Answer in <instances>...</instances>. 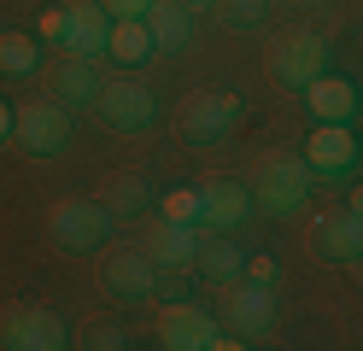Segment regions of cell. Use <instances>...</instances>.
<instances>
[{"mask_svg": "<svg viewBox=\"0 0 363 351\" xmlns=\"http://www.w3.org/2000/svg\"><path fill=\"white\" fill-rule=\"evenodd\" d=\"M158 345L164 351H240L246 340L240 334L229 340V328L211 322L199 304H164L158 311Z\"/></svg>", "mask_w": 363, "mask_h": 351, "instance_id": "obj_1", "label": "cell"}, {"mask_svg": "<svg viewBox=\"0 0 363 351\" xmlns=\"http://www.w3.org/2000/svg\"><path fill=\"white\" fill-rule=\"evenodd\" d=\"M311 187H316V170L305 158H269L258 187H252V205H264L269 217H299L305 199H311Z\"/></svg>", "mask_w": 363, "mask_h": 351, "instance_id": "obj_2", "label": "cell"}, {"mask_svg": "<svg viewBox=\"0 0 363 351\" xmlns=\"http://www.w3.org/2000/svg\"><path fill=\"white\" fill-rule=\"evenodd\" d=\"M94 106H100L106 123H111V129H123V135H141V129H152V123H158V100H152V88L135 77V70H123V77L100 82Z\"/></svg>", "mask_w": 363, "mask_h": 351, "instance_id": "obj_3", "label": "cell"}, {"mask_svg": "<svg viewBox=\"0 0 363 351\" xmlns=\"http://www.w3.org/2000/svg\"><path fill=\"white\" fill-rule=\"evenodd\" d=\"M48 234H53V246H59V252L82 257V252L106 246V234H111V211L94 205V199H59V205H53V217H48Z\"/></svg>", "mask_w": 363, "mask_h": 351, "instance_id": "obj_4", "label": "cell"}, {"mask_svg": "<svg viewBox=\"0 0 363 351\" xmlns=\"http://www.w3.org/2000/svg\"><path fill=\"white\" fill-rule=\"evenodd\" d=\"M12 140H18L30 158H53L65 140H71V106H65V100L18 106V117H12Z\"/></svg>", "mask_w": 363, "mask_h": 351, "instance_id": "obj_5", "label": "cell"}, {"mask_svg": "<svg viewBox=\"0 0 363 351\" xmlns=\"http://www.w3.org/2000/svg\"><path fill=\"white\" fill-rule=\"evenodd\" d=\"M328 41L316 35V30H287L281 41H276V53H269V70H276V82H287V88H311L316 77L328 70Z\"/></svg>", "mask_w": 363, "mask_h": 351, "instance_id": "obj_6", "label": "cell"}, {"mask_svg": "<svg viewBox=\"0 0 363 351\" xmlns=\"http://www.w3.org/2000/svg\"><path fill=\"white\" fill-rule=\"evenodd\" d=\"M0 345L6 351H65L71 334H65V322L48 304H12V311L0 316Z\"/></svg>", "mask_w": 363, "mask_h": 351, "instance_id": "obj_7", "label": "cell"}, {"mask_svg": "<svg viewBox=\"0 0 363 351\" xmlns=\"http://www.w3.org/2000/svg\"><path fill=\"white\" fill-rule=\"evenodd\" d=\"M223 311H229V334H240L246 345L264 340L276 328V287H258V281H229L223 287Z\"/></svg>", "mask_w": 363, "mask_h": 351, "instance_id": "obj_8", "label": "cell"}, {"mask_svg": "<svg viewBox=\"0 0 363 351\" xmlns=\"http://www.w3.org/2000/svg\"><path fill=\"white\" fill-rule=\"evenodd\" d=\"M305 164L323 182H346L357 170V135H352V123H316L311 140H305Z\"/></svg>", "mask_w": 363, "mask_h": 351, "instance_id": "obj_9", "label": "cell"}, {"mask_svg": "<svg viewBox=\"0 0 363 351\" xmlns=\"http://www.w3.org/2000/svg\"><path fill=\"white\" fill-rule=\"evenodd\" d=\"M235 123H240V100H235V94H194V100L182 106V135L199 140V147L229 140Z\"/></svg>", "mask_w": 363, "mask_h": 351, "instance_id": "obj_10", "label": "cell"}, {"mask_svg": "<svg viewBox=\"0 0 363 351\" xmlns=\"http://www.w3.org/2000/svg\"><path fill=\"white\" fill-rule=\"evenodd\" d=\"M106 293L118 304H152L158 299V264L147 252H111L106 257Z\"/></svg>", "mask_w": 363, "mask_h": 351, "instance_id": "obj_11", "label": "cell"}, {"mask_svg": "<svg viewBox=\"0 0 363 351\" xmlns=\"http://www.w3.org/2000/svg\"><path fill=\"white\" fill-rule=\"evenodd\" d=\"M199 246H206V234H199V223H170V217H158L147 228V257L158 269H194L199 264Z\"/></svg>", "mask_w": 363, "mask_h": 351, "instance_id": "obj_12", "label": "cell"}, {"mask_svg": "<svg viewBox=\"0 0 363 351\" xmlns=\"http://www.w3.org/2000/svg\"><path fill=\"white\" fill-rule=\"evenodd\" d=\"M106 41H111V12L100 6V0H94V6H88V0H71V6H65V41H59V53L100 59Z\"/></svg>", "mask_w": 363, "mask_h": 351, "instance_id": "obj_13", "label": "cell"}, {"mask_svg": "<svg viewBox=\"0 0 363 351\" xmlns=\"http://www.w3.org/2000/svg\"><path fill=\"white\" fill-rule=\"evenodd\" d=\"M252 217V194L240 182H211L199 187V234H235Z\"/></svg>", "mask_w": 363, "mask_h": 351, "instance_id": "obj_14", "label": "cell"}, {"mask_svg": "<svg viewBox=\"0 0 363 351\" xmlns=\"http://www.w3.org/2000/svg\"><path fill=\"white\" fill-rule=\"evenodd\" d=\"M316 246L334 264H363V211H352V205L323 211L316 217Z\"/></svg>", "mask_w": 363, "mask_h": 351, "instance_id": "obj_15", "label": "cell"}, {"mask_svg": "<svg viewBox=\"0 0 363 351\" xmlns=\"http://www.w3.org/2000/svg\"><path fill=\"white\" fill-rule=\"evenodd\" d=\"M305 106H311L316 123H352L357 117V88L346 77H334V70H323V77L305 88Z\"/></svg>", "mask_w": 363, "mask_h": 351, "instance_id": "obj_16", "label": "cell"}, {"mask_svg": "<svg viewBox=\"0 0 363 351\" xmlns=\"http://www.w3.org/2000/svg\"><path fill=\"white\" fill-rule=\"evenodd\" d=\"M53 94L65 106H88L100 94V70H94V59H77V53H59V65H53Z\"/></svg>", "mask_w": 363, "mask_h": 351, "instance_id": "obj_17", "label": "cell"}, {"mask_svg": "<svg viewBox=\"0 0 363 351\" xmlns=\"http://www.w3.org/2000/svg\"><path fill=\"white\" fill-rule=\"evenodd\" d=\"M194 269L206 275L211 287H229V281L246 275V252L229 246V234H206V246H199V264H194Z\"/></svg>", "mask_w": 363, "mask_h": 351, "instance_id": "obj_18", "label": "cell"}, {"mask_svg": "<svg viewBox=\"0 0 363 351\" xmlns=\"http://www.w3.org/2000/svg\"><path fill=\"white\" fill-rule=\"evenodd\" d=\"M106 53L118 59V65H147L158 47H152V30H147V18H111V41H106Z\"/></svg>", "mask_w": 363, "mask_h": 351, "instance_id": "obj_19", "label": "cell"}, {"mask_svg": "<svg viewBox=\"0 0 363 351\" xmlns=\"http://www.w3.org/2000/svg\"><path fill=\"white\" fill-rule=\"evenodd\" d=\"M147 30H152V47H182V41L194 35V18L182 12V0H152Z\"/></svg>", "mask_w": 363, "mask_h": 351, "instance_id": "obj_20", "label": "cell"}, {"mask_svg": "<svg viewBox=\"0 0 363 351\" xmlns=\"http://www.w3.org/2000/svg\"><path fill=\"white\" fill-rule=\"evenodd\" d=\"M35 65H41L35 35H24V30H0V70H6V77H30Z\"/></svg>", "mask_w": 363, "mask_h": 351, "instance_id": "obj_21", "label": "cell"}, {"mask_svg": "<svg viewBox=\"0 0 363 351\" xmlns=\"http://www.w3.org/2000/svg\"><path fill=\"white\" fill-rule=\"evenodd\" d=\"M158 217H170V223H199V194H194V187H170V194L158 199Z\"/></svg>", "mask_w": 363, "mask_h": 351, "instance_id": "obj_22", "label": "cell"}, {"mask_svg": "<svg viewBox=\"0 0 363 351\" xmlns=\"http://www.w3.org/2000/svg\"><path fill=\"white\" fill-rule=\"evenodd\" d=\"M269 12V0H223V23H235V30H258Z\"/></svg>", "mask_w": 363, "mask_h": 351, "instance_id": "obj_23", "label": "cell"}, {"mask_svg": "<svg viewBox=\"0 0 363 351\" xmlns=\"http://www.w3.org/2000/svg\"><path fill=\"white\" fill-rule=\"evenodd\" d=\"M152 194H147V187L141 182H118V187H111V217H129V211H141Z\"/></svg>", "mask_w": 363, "mask_h": 351, "instance_id": "obj_24", "label": "cell"}, {"mask_svg": "<svg viewBox=\"0 0 363 351\" xmlns=\"http://www.w3.org/2000/svg\"><path fill=\"white\" fill-rule=\"evenodd\" d=\"M246 281H258V287H276V281H281L276 257H246Z\"/></svg>", "mask_w": 363, "mask_h": 351, "instance_id": "obj_25", "label": "cell"}, {"mask_svg": "<svg viewBox=\"0 0 363 351\" xmlns=\"http://www.w3.org/2000/svg\"><path fill=\"white\" fill-rule=\"evenodd\" d=\"M41 41H48V47H59V41H65V6L41 12Z\"/></svg>", "mask_w": 363, "mask_h": 351, "instance_id": "obj_26", "label": "cell"}, {"mask_svg": "<svg viewBox=\"0 0 363 351\" xmlns=\"http://www.w3.org/2000/svg\"><path fill=\"white\" fill-rule=\"evenodd\" d=\"M100 6H106L111 18H147V12H152V0H100Z\"/></svg>", "mask_w": 363, "mask_h": 351, "instance_id": "obj_27", "label": "cell"}, {"mask_svg": "<svg viewBox=\"0 0 363 351\" xmlns=\"http://www.w3.org/2000/svg\"><path fill=\"white\" fill-rule=\"evenodd\" d=\"M88 345H94V351H118V345H123V328L106 322V328H94V334H88Z\"/></svg>", "mask_w": 363, "mask_h": 351, "instance_id": "obj_28", "label": "cell"}, {"mask_svg": "<svg viewBox=\"0 0 363 351\" xmlns=\"http://www.w3.org/2000/svg\"><path fill=\"white\" fill-rule=\"evenodd\" d=\"M12 117H18V111H12L6 100H0V140H12Z\"/></svg>", "mask_w": 363, "mask_h": 351, "instance_id": "obj_29", "label": "cell"}, {"mask_svg": "<svg viewBox=\"0 0 363 351\" xmlns=\"http://www.w3.org/2000/svg\"><path fill=\"white\" fill-rule=\"evenodd\" d=\"M188 6H199V12H211V6H223V0H188Z\"/></svg>", "mask_w": 363, "mask_h": 351, "instance_id": "obj_30", "label": "cell"}, {"mask_svg": "<svg viewBox=\"0 0 363 351\" xmlns=\"http://www.w3.org/2000/svg\"><path fill=\"white\" fill-rule=\"evenodd\" d=\"M352 211H363V187H352Z\"/></svg>", "mask_w": 363, "mask_h": 351, "instance_id": "obj_31", "label": "cell"}]
</instances>
